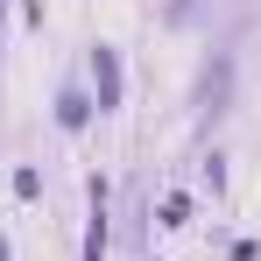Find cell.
Returning <instances> with one entry per match:
<instances>
[{
    "label": "cell",
    "mask_w": 261,
    "mask_h": 261,
    "mask_svg": "<svg viewBox=\"0 0 261 261\" xmlns=\"http://www.w3.org/2000/svg\"><path fill=\"white\" fill-rule=\"evenodd\" d=\"M92 85H99V113L120 106V49H113V43L92 49Z\"/></svg>",
    "instance_id": "6da1fadb"
},
{
    "label": "cell",
    "mask_w": 261,
    "mask_h": 261,
    "mask_svg": "<svg viewBox=\"0 0 261 261\" xmlns=\"http://www.w3.org/2000/svg\"><path fill=\"white\" fill-rule=\"evenodd\" d=\"M226 78H233V64L219 57L212 71H205V85H198V106H205V113H219V99H226Z\"/></svg>",
    "instance_id": "7a4b0ae2"
},
{
    "label": "cell",
    "mask_w": 261,
    "mask_h": 261,
    "mask_svg": "<svg viewBox=\"0 0 261 261\" xmlns=\"http://www.w3.org/2000/svg\"><path fill=\"white\" fill-rule=\"evenodd\" d=\"M57 120H64V127H85V120H92V99L64 92V99H57Z\"/></svg>",
    "instance_id": "3957f363"
},
{
    "label": "cell",
    "mask_w": 261,
    "mask_h": 261,
    "mask_svg": "<svg viewBox=\"0 0 261 261\" xmlns=\"http://www.w3.org/2000/svg\"><path fill=\"white\" fill-rule=\"evenodd\" d=\"M184 219H191V205H184V198L170 191V198H163V226H184Z\"/></svg>",
    "instance_id": "277c9868"
},
{
    "label": "cell",
    "mask_w": 261,
    "mask_h": 261,
    "mask_svg": "<svg viewBox=\"0 0 261 261\" xmlns=\"http://www.w3.org/2000/svg\"><path fill=\"white\" fill-rule=\"evenodd\" d=\"M0 261H7V240H0Z\"/></svg>",
    "instance_id": "5b68a950"
}]
</instances>
